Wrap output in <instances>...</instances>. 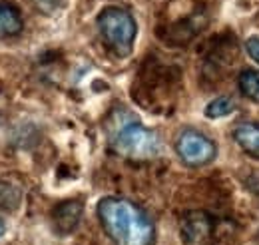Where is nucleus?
I'll list each match as a JSON object with an SVG mask.
<instances>
[{"mask_svg": "<svg viewBox=\"0 0 259 245\" xmlns=\"http://www.w3.org/2000/svg\"><path fill=\"white\" fill-rule=\"evenodd\" d=\"M237 84H239V90L245 98H249L251 102H259V72L257 70H243L237 78Z\"/></svg>", "mask_w": 259, "mask_h": 245, "instance_id": "nucleus-9", "label": "nucleus"}, {"mask_svg": "<svg viewBox=\"0 0 259 245\" xmlns=\"http://www.w3.org/2000/svg\"><path fill=\"white\" fill-rule=\"evenodd\" d=\"M235 142L253 157H259V124H241L233 132Z\"/></svg>", "mask_w": 259, "mask_h": 245, "instance_id": "nucleus-8", "label": "nucleus"}, {"mask_svg": "<svg viewBox=\"0 0 259 245\" xmlns=\"http://www.w3.org/2000/svg\"><path fill=\"white\" fill-rule=\"evenodd\" d=\"M213 219L205 212H190L182 223V237L186 245H203L211 237Z\"/></svg>", "mask_w": 259, "mask_h": 245, "instance_id": "nucleus-5", "label": "nucleus"}, {"mask_svg": "<svg viewBox=\"0 0 259 245\" xmlns=\"http://www.w3.org/2000/svg\"><path fill=\"white\" fill-rule=\"evenodd\" d=\"M98 217L116 245H152L156 229L148 214L124 197H104L98 203Z\"/></svg>", "mask_w": 259, "mask_h": 245, "instance_id": "nucleus-1", "label": "nucleus"}, {"mask_svg": "<svg viewBox=\"0 0 259 245\" xmlns=\"http://www.w3.org/2000/svg\"><path fill=\"white\" fill-rule=\"evenodd\" d=\"M98 30L102 34L104 42L112 48V52L120 58L128 56L132 52L138 26L134 16L128 10L120 6H108L98 16Z\"/></svg>", "mask_w": 259, "mask_h": 245, "instance_id": "nucleus-2", "label": "nucleus"}, {"mask_svg": "<svg viewBox=\"0 0 259 245\" xmlns=\"http://www.w3.org/2000/svg\"><path fill=\"white\" fill-rule=\"evenodd\" d=\"M32 4L38 10H42L46 14H52L60 6V0H32Z\"/></svg>", "mask_w": 259, "mask_h": 245, "instance_id": "nucleus-11", "label": "nucleus"}, {"mask_svg": "<svg viewBox=\"0 0 259 245\" xmlns=\"http://www.w3.org/2000/svg\"><path fill=\"white\" fill-rule=\"evenodd\" d=\"M80 217H82V203L80 201H64L54 210V223L62 233L72 231L78 225Z\"/></svg>", "mask_w": 259, "mask_h": 245, "instance_id": "nucleus-7", "label": "nucleus"}, {"mask_svg": "<svg viewBox=\"0 0 259 245\" xmlns=\"http://www.w3.org/2000/svg\"><path fill=\"white\" fill-rule=\"evenodd\" d=\"M4 229H6V227H4V221H2V219H0V237H2V235H4Z\"/></svg>", "mask_w": 259, "mask_h": 245, "instance_id": "nucleus-13", "label": "nucleus"}, {"mask_svg": "<svg viewBox=\"0 0 259 245\" xmlns=\"http://www.w3.org/2000/svg\"><path fill=\"white\" fill-rule=\"evenodd\" d=\"M245 50H247V54L259 64V38L257 36H251V38L245 42Z\"/></svg>", "mask_w": 259, "mask_h": 245, "instance_id": "nucleus-12", "label": "nucleus"}, {"mask_svg": "<svg viewBox=\"0 0 259 245\" xmlns=\"http://www.w3.org/2000/svg\"><path fill=\"white\" fill-rule=\"evenodd\" d=\"M176 152L184 164L192 168H199V166L209 164L215 157L218 150H215V144L201 132L184 130L176 140Z\"/></svg>", "mask_w": 259, "mask_h": 245, "instance_id": "nucleus-4", "label": "nucleus"}, {"mask_svg": "<svg viewBox=\"0 0 259 245\" xmlns=\"http://www.w3.org/2000/svg\"><path fill=\"white\" fill-rule=\"evenodd\" d=\"M233 110H235L233 98H229V96H218L215 100H211V102L205 106V116H207L209 120H215V118L229 116Z\"/></svg>", "mask_w": 259, "mask_h": 245, "instance_id": "nucleus-10", "label": "nucleus"}, {"mask_svg": "<svg viewBox=\"0 0 259 245\" xmlns=\"http://www.w3.org/2000/svg\"><path fill=\"white\" fill-rule=\"evenodd\" d=\"M22 28H24V20L20 8L8 0H0V38L18 36Z\"/></svg>", "mask_w": 259, "mask_h": 245, "instance_id": "nucleus-6", "label": "nucleus"}, {"mask_svg": "<svg viewBox=\"0 0 259 245\" xmlns=\"http://www.w3.org/2000/svg\"><path fill=\"white\" fill-rule=\"evenodd\" d=\"M112 148L130 159H150L160 152V138L140 122H124L112 134Z\"/></svg>", "mask_w": 259, "mask_h": 245, "instance_id": "nucleus-3", "label": "nucleus"}]
</instances>
